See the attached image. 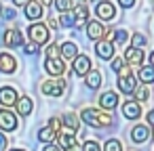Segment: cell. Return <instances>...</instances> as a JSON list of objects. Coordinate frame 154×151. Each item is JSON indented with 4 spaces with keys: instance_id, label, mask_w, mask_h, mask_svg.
<instances>
[{
    "instance_id": "cell-1",
    "label": "cell",
    "mask_w": 154,
    "mask_h": 151,
    "mask_svg": "<svg viewBox=\"0 0 154 151\" xmlns=\"http://www.w3.org/2000/svg\"><path fill=\"white\" fill-rule=\"evenodd\" d=\"M82 120L85 124L93 126V128H106V126H112V115L106 113L103 109H93V107H87L82 109Z\"/></svg>"
},
{
    "instance_id": "cell-2",
    "label": "cell",
    "mask_w": 154,
    "mask_h": 151,
    "mask_svg": "<svg viewBox=\"0 0 154 151\" xmlns=\"http://www.w3.org/2000/svg\"><path fill=\"white\" fill-rule=\"evenodd\" d=\"M118 90L120 92H125V94H131V92H135L137 90V82H135V78L131 76V69H129V65H125L120 71H118Z\"/></svg>"
},
{
    "instance_id": "cell-3",
    "label": "cell",
    "mask_w": 154,
    "mask_h": 151,
    "mask_svg": "<svg viewBox=\"0 0 154 151\" xmlns=\"http://www.w3.org/2000/svg\"><path fill=\"white\" fill-rule=\"evenodd\" d=\"M42 92L47 94V97H53V99H57V97H61L63 94V90H66V80L63 78H53V80H47V82H42Z\"/></svg>"
},
{
    "instance_id": "cell-4",
    "label": "cell",
    "mask_w": 154,
    "mask_h": 151,
    "mask_svg": "<svg viewBox=\"0 0 154 151\" xmlns=\"http://www.w3.org/2000/svg\"><path fill=\"white\" fill-rule=\"evenodd\" d=\"M28 34H30L32 42H34L36 46H40V44H45V42L49 40V28L42 25V23H32V25L28 28Z\"/></svg>"
},
{
    "instance_id": "cell-5",
    "label": "cell",
    "mask_w": 154,
    "mask_h": 151,
    "mask_svg": "<svg viewBox=\"0 0 154 151\" xmlns=\"http://www.w3.org/2000/svg\"><path fill=\"white\" fill-rule=\"evenodd\" d=\"M17 128V115L13 111H7L2 109L0 111V130H5V132H13Z\"/></svg>"
},
{
    "instance_id": "cell-6",
    "label": "cell",
    "mask_w": 154,
    "mask_h": 151,
    "mask_svg": "<svg viewBox=\"0 0 154 151\" xmlns=\"http://www.w3.org/2000/svg\"><path fill=\"white\" fill-rule=\"evenodd\" d=\"M19 97H17V90L11 88V86H2L0 88V105L5 107H11V105H17Z\"/></svg>"
},
{
    "instance_id": "cell-7",
    "label": "cell",
    "mask_w": 154,
    "mask_h": 151,
    "mask_svg": "<svg viewBox=\"0 0 154 151\" xmlns=\"http://www.w3.org/2000/svg\"><path fill=\"white\" fill-rule=\"evenodd\" d=\"M72 69H74L76 76H87V74L91 71V59H89L87 55H78V57L74 59Z\"/></svg>"
},
{
    "instance_id": "cell-8",
    "label": "cell",
    "mask_w": 154,
    "mask_h": 151,
    "mask_svg": "<svg viewBox=\"0 0 154 151\" xmlns=\"http://www.w3.org/2000/svg\"><path fill=\"white\" fill-rule=\"evenodd\" d=\"M2 42H5V46L15 48V46H21V44H23V36H21V32H19V30H7V32H5V38H2Z\"/></svg>"
},
{
    "instance_id": "cell-9",
    "label": "cell",
    "mask_w": 154,
    "mask_h": 151,
    "mask_svg": "<svg viewBox=\"0 0 154 151\" xmlns=\"http://www.w3.org/2000/svg\"><path fill=\"white\" fill-rule=\"evenodd\" d=\"M95 13H97V17H99L101 21H110V19H114V17H116V9H114L110 2H106V0L97 4Z\"/></svg>"
},
{
    "instance_id": "cell-10",
    "label": "cell",
    "mask_w": 154,
    "mask_h": 151,
    "mask_svg": "<svg viewBox=\"0 0 154 151\" xmlns=\"http://www.w3.org/2000/svg\"><path fill=\"white\" fill-rule=\"evenodd\" d=\"M106 32H108V30H106L99 21H89V23H87V36H89L91 40H97V42H99V40L106 36Z\"/></svg>"
},
{
    "instance_id": "cell-11",
    "label": "cell",
    "mask_w": 154,
    "mask_h": 151,
    "mask_svg": "<svg viewBox=\"0 0 154 151\" xmlns=\"http://www.w3.org/2000/svg\"><path fill=\"white\" fill-rule=\"evenodd\" d=\"M95 53H97V57L99 59H112L114 57V44L112 42H108V40H99L97 44H95Z\"/></svg>"
},
{
    "instance_id": "cell-12",
    "label": "cell",
    "mask_w": 154,
    "mask_h": 151,
    "mask_svg": "<svg viewBox=\"0 0 154 151\" xmlns=\"http://www.w3.org/2000/svg\"><path fill=\"white\" fill-rule=\"evenodd\" d=\"M122 115H125L127 120H137V118L141 115V105H139L137 101H127V103L122 105Z\"/></svg>"
},
{
    "instance_id": "cell-13",
    "label": "cell",
    "mask_w": 154,
    "mask_h": 151,
    "mask_svg": "<svg viewBox=\"0 0 154 151\" xmlns=\"http://www.w3.org/2000/svg\"><path fill=\"white\" fill-rule=\"evenodd\" d=\"M17 69V61L9 53H0V71L2 74H13Z\"/></svg>"
},
{
    "instance_id": "cell-14",
    "label": "cell",
    "mask_w": 154,
    "mask_h": 151,
    "mask_svg": "<svg viewBox=\"0 0 154 151\" xmlns=\"http://www.w3.org/2000/svg\"><path fill=\"white\" fill-rule=\"evenodd\" d=\"M125 61L129 65H141L143 63V51L141 48H127L125 51Z\"/></svg>"
},
{
    "instance_id": "cell-15",
    "label": "cell",
    "mask_w": 154,
    "mask_h": 151,
    "mask_svg": "<svg viewBox=\"0 0 154 151\" xmlns=\"http://www.w3.org/2000/svg\"><path fill=\"white\" fill-rule=\"evenodd\" d=\"M99 105H101V109H114V107H118V94L112 92V90L103 92L99 97Z\"/></svg>"
},
{
    "instance_id": "cell-16",
    "label": "cell",
    "mask_w": 154,
    "mask_h": 151,
    "mask_svg": "<svg viewBox=\"0 0 154 151\" xmlns=\"http://www.w3.org/2000/svg\"><path fill=\"white\" fill-rule=\"evenodd\" d=\"M26 17H28L30 21L40 19V17H42V4L36 2V0H30V2L26 4Z\"/></svg>"
},
{
    "instance_id": "cell-17",
    "label": "cell",
    "mask_w": 154,
    "mask_h": 151,
    "mask_svg": "<svg viewBox=\"0 0 154 151\" xmlns=\"http://www.w3.org/2000/svg\"><path fill=\"white\" fill-rule=\"evenodd\" d=\"M106 36H108V42H112V44H116V46L125 44V42H127V38H129L125 30H108V32H106Z\"/></svg>"
},
{
    "instance_id": "cell-18",
    "label": "cell",
    "mask_w": 154,
    "mask_h": 151,
    "mask_svg": "<svg viewBox=\"0 0 154 151\" xmlns=\"http://www.w3.org/2000/svg\"><path fill=\"white\" fill-rule=\"evenodd\" d=\"M45 67H47V71H49L51 76H61V74L66 71V65H63L61 59H47Z\"/></svg>"
},
{
    "instance_id": "cell-19",
    "label": "cell",
    "mask_w": 154,
    "mask_h": 151,
    "mask_svg": "<svg viewBox=\"0 0 154 151\" xmlns=\"http://www.w3.org/2000/svg\"><path fill=\"white\" fill-rule=\"evenodd\" d=\"M131 138H133L135 143H143V141H148V138H150V130H148V126H143V124L133 126V130H131Z\"/></svg>"
},
{
    "instance_id": "cell-20",
    "label": "cell",
    "mask_w": 154,
    "mask_h": 151,
    "mask_svg": "<svg viewBox=\"0 0 154 151\" xmlns=\"http://www.w3.org/2000/svg\"><path fill=\"white\" fill-rule=\"evenodd\" d=\"M87 17H89V9H87V4L76 7V9H74V28H82L85 21H87Z\"/></svg>"
},
{
    "instance_id": "cell-21",
    "label": "cell",
    "mask_w": 154,
    "mask_h": 151,
    "mask_svg": "<svg viewBox=\"0 0 154 151\" xmlns=\"http://www.w3.org/2000/svg\"><path fill=\"white\" fill-rule=\"evenodd\" d=\"M61 57L68 59V61H70V59L74 61V59L78 57V46H76L74 42H63V44H61Z\"/></svg>"
},
{
    "instance_id": "cell-22",
    "label": "cell",
    "mask_w": 154,
    "mask_h": 151,
    "mask_svg": "<svg viewBox=\"0 0 154 151\" xmlns=\"http://www.w3.org/2000/svg\"><path fill=\"white\" fill-rule=\"evenodd\" d=\"M85 84L89 86V88H99V84H101V71H97V69H91L87 76H85Z\"/></svg>"
},
{
    "instance_id": "cell-23",
    "label": "cell",
    "mask_w": 154,
    "mask_h": 151,
    "mask_svg": "<svg viewBox=\"0 0 154 151\" xmlns=\"http://www.w3.org/2000/svg\"><path fill=\"white\" fill-rule=\"evenodd\" d=\"M32 109H34V103H32L30 97H21V99L17 101V111H19V115H30Z\"/></svg>"
},
{
    "instance_id": "cell-24",
    "label": "cell",
    "mask_w": 154,
    "mask_h": 151,
    "mask_svg": "<svg viewBox=\"0 0 154 151\" xmlns=\"http://www.w3.org/2000/svg\"><path fill=\"white\" fill-rule=\"evenodd\" d=\"M59 147H61V149H68V151L76 149V138H74V134H72V132H61V136H59Z\"/></svg>"
},
{
    "instance_id": "cell-25",
    "label": "cell",
    "mask_w": 154,
    "mask_h": 151,
    "mask_svg": "<svg viewBox=\"0 0 154 151\" xmlns=\"http://www.w3.org/2000/svg\"><path fill=\"white\" fill-rule=\"evenodd\" d=\"M61 124H63V126H68L72 134H74V132L78 130V118H76L74 113H66V115L61 118Z\"/></svg>"
},
{
    "instance_id": "cell-26",
    "label": "cell",
    "mask_w": 154,
    "mask_h": 151,
    "mask_svg": "<svg viewBox=\"0 0 154 151\" xmlns=\"http://www.w3.org/2000/svg\"><path fill=\"white\" fill-rule=\"evenodd\" d=\"M139 80L148 86V84H152L154 82V67L152 65H148V67H141L139 69Z\"/></svg>"
},
{
    "instance_id": "cell-27",
    "label": "cell",
    "mask_w": 154,
    "mask_h": 151,
    "mask_svg": "<svg viewBox=\"0 0 154 151\" xmlns=\"http://www.w3.org/2000/svg\"><path fill=\"white\" fill-rule=\"evenodd\" d=\"M55 136H57V132H53L51 128H42V130L38 132V141H42V143H47V145H51V143L55 141Z\"/></svg>"
},
{
    "instance_id": "cell-28",
    "label": "cell",
    "mask_w": 154,
    "mask_h": 151,
    "mask_svg": "<svg viewBox=\"0 0 154 151\" xmlns=\"http://www.w3.org/2000/svg\"><path fill=\"white\" fill-rule=\"evenodd\" d=\"M103 151H122V143L116 141V138H110V141L103 145Z\"/></svg>"
},
{
    "instance_id": "cell-29",
    "label": "cell",
    "mask_w": 154,
    "mask_h": 151,
    "mask_svg": "<svg viewBox=\"0 0 154 151\" xmlns=\"http://www.w3.org/2000/svg\"><path fill=\"white\" fill-rule=\"evenodd\" d=\"M59 55H61V48L57 44H49L47 46V59H59Z\"/></svg>"
},
{
    "instance_id": "cell-30",
    "label": "cell",
    "mask_w": 154,
    "mask_h": 151,
    "mask_svg": "<svg viewBox=\"0 0 154 151\" xmlns=\"http://www.w3.org/2000/svg\"><path fill=\"white\" fill-rule=\"evenodd\" d=\"M148 97H150V88L143 84V86H139L137 90H135V99H139V101H148Z\"/></svg>"
},
{
    "instance_id": "cell-31",
    "label": "cell",
    "mask_w": 154,
    "mask_h": 151,
    "mask_svg": "<svg viewBox=\"0 0 154 151\" xmlns=\"http://www.w3.org/2000/svg\"><path fill=\"white\" fill-rule=\"evenodd\" d=\"M70 7H72V0H55V9L61 13H68Z\"/></svg>"
},
{
    "instance_id": "cell-32",
    "label": "cell",
    "mask_w": 154,
    "mask_h": 151,
    "mask_svg": "<svg viewBox=\"0 0 154 151\" xmlns=\"http://www.w3.org/2000/svg\"><path fill=\"white\" fill-rule=\"evenodd\" d=\"M61 25L63 28H74V13H63L61 15Z\"/></svg>"
},
{
    "instance_id": "cell-33",
    "label": "cell",
    "mask_w": 154,
    "mask_h": 151,
    "mask_svg": "<svg viewBox=\"0 0 154 151\" xmlns=\"http://www.w3.org/2000/svg\"><path fill=\"white\" fill-rule=\"evenodd\" d=\"M143 44H146V36L135 34V36H133V48H141Z\"/></svg>"
},
{
    "instance_id": "cell-34",
    "label": "cell",
    "mask_w": 154,
    "mask_h": 151,
    "mask_svg": "<svg viewBox=\"0 0 154 151\" xmlns=\"http://www.w3.org/2000/svg\"><path fill=\"white\" fill-rule=\"evenodd\" d=\"M82 151H101V149H99V145H97L95 141H87V143L82 145Z\"/></svg>"
},
{
    "instance_id": "cell-35",
    "label": "cell",
    "mask_w": 154,
    "mask_h": 151,
    "mask_svg": "<svg viewBox=\"0 0 154 151\" xmlns=\"http://www.w3.org/2000/svg\"><path fill=\"white\" fill-rule=\"evenodd\" d=\"M122 67H125V59H120V57L112 59V69H114V71H120Z\"/></svg>"
},
{
    "instance_id": "cell-36",
    "label": "cell",
    "mask_w": 154,
    "mask_h": 151,
    "mask_svg": "<svg viewBox=\"0 0 154 151\" xmlns=\"http://www.w3.org/2000/svg\"><path fill=\"white\" fill-rule=\"evenodd\" d=\"M49 128H51L53 132H57V130L61 128V120H57V118H51V120H49Z\"/></svg>"
},
{
    "instance_id": "cell-37",
    "label": "cell",
    "mask_w": 154,
    "mask_h": 151,
    "mask_svg": "<svg viewBox=\"0 0 154 151\" xmlns=\"http://www.w3.org/2000/svg\"><path fill=\"white\" fill-rule=\"evenodd\" d=\"M26 53H28V55H36V53H38V46H36L34 42H30V44H26Z\"/></svg>"
},
{
    "instance_id": "cell-38",
    "label": "cell",
    "mask_w": 154,
    "mask_h": 151,
    "mask_svg": "<svg viewBox=\"0 0 154 151\" xmlns=\"http://www.w3.org/2000/svg\"><path fill=\"white\" fill-rule=\"evenodd\" d=\"M118 4H120L122 9H131V7L135 4V0H118Z\"/></svg>"
},
{
    "instance_id": "cell-39",
    "label": "cell",
    "mask_w": 154,
    "mask_h": 151,
    "mask_svg": "<svg viewBox=\"0 0 154 151\" xmlns=\"http://www.w3.org/2000/svg\"><path fill=\"white\" fill-rule=\"evenodd\" d=\"M42 151H63V149H61L59 145H55V143H51V145H47V147H45Z\"/></svg>"
},
{
    "instance_id": "cell-40",
    "label": "cell",
    "mask_w": 154,
    "mask_h": 151,
    "mask_svg": "<svg viewBox=\"0 0 154 151\" xmlns=\"http://www.w3.org/2000/svg\"><path fill=\"white\" fill-rule=\"evenodd\" d=\"M5 147H7V138H5V134H2V132H0V151H2Z\"/></svg>"
},
{
    "instance_id": "cell-41",
    "label": "cell",
    "mask_w": 154,
    "mask_h": 151,
    "mask_svg": "<svg viewBox=\"0 0 154 151\" xmlns=\"http://www.w3.org/2000/svg\"><path fill=\"white\" fill-rule=\"evenodd\" d=\"M148 122L154 126V109H150V111H148Z\"/></svg>"
},
{
    "instance_id": "cell-42",
    "label": "cell",
    "mask_w": 154,
    "mask_h": 151,
    "mask_svg": "<svg viewBox=\"0 0 154 151\" xmlns=\"http://www.w3.org/2000/svg\"><path fill=\"white\" fill-rule=\"evenodd\" d=\"M13 2H15L17 7H26V4L30 2V0H13Z\"/></svg>"
},
{
    "instance_id": "cell-43",
    "label": "cell",
    "mask_w": 154,
    "mask_h": 151,
    "mask_svg": "<svg viewBox=\"0 0 154 151\" xmlns=\"http://www.w3.org/2000/svg\"><path fill=\"white\" fill-rule=\"evenodd\" d=\"M5 17H7V19H13V17H15V11H11V9L5 11Z\"/></svg>"
},
{
    "instance_id": "cell-44",
    "label": "cell",
    "mask_w": 154,
    "mask_h": 151,
    "mask_svg": "<svg viewBox=\"0 0 154 151\" xmlns=\"http://www.w3.org/2000/svg\"><path fill=\"white\" fill-rule=\"evenodd\" d=\"M57 25H59V23H57V21H55V19H53V17H51V19H49V28H53V30H55V28H57Z\"/></svg>"
},
{
    "instance_id": "cell-45",
    "label": "cell",
    "mask_w": 154,
    "mask_h": 151,
    "mask_svg": "<svg viewBox=\"0 0 154 151\" xmlns=\"http://www.w3.org/2000/svg\"><path fill=\"white\" fill-rule=\"evenodd\" d=\"M72 4H76V7H82V4H85V0H72Z\"/></svg>"
},
{
    "instance_id": "cell-46",
    "label": "cell",
    "mask_w": 154,
    "mask_h": 151,
    "mask_svg": "<svg viewBox=\"0 0 154 151\" xmlns=\"http://www.w3.org/2000/svg\"><path fill=\"white\" fill-rule=\"evenodd\" d=\"M40 4H53V0H40Z\"/></svg>"
},
{
    "instance_id": "cell-47",
    "label": "cell",
    "mask_w": 154,
    "mask_h": 151,
    "mask_svg": "<svg viewBox=\"0 0 154 151\" xmlns=\"http://www.w3.org/2000/svg\"><path fill=\"white\" fill-rule=\"evenodd\" d=\"M150 63H152V67H154V51H152V55H150Z\"/></svg>"
},
{
    "instance_id": "cell-48",
    "label": "cell",
    "mask_w": 154,
    "mask_h": 151,
    "mask_svg": "<svg viewBox=\"0 0 154 151\" xmlns=\"http://www.w3.org/2000/svg\"><path fill=\"white\" fill-rule=\"evenodd\" d=\"M11 151H23V149H11Z\"/></svg>"
},
{
    "instance_id": "cell-49",
    "label": "cell",
    "mask_w": 154,
    "mask_h": 151,
    "mask_svg": "<svg viewBox=\"0 0 154 151\" xmlns=\"http://www.w3.org/2000/svg\"><path fill=\"white\" fill-rule=\"evenodd\" d=\"M95 2H97V4H99V2H101V0H95Z\"/></svg>"
}]
</instances>
